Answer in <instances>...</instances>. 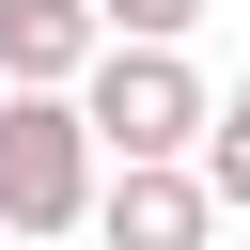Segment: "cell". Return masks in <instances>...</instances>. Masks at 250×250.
I'll list each match as a JSON object with an SVG mask.
<instances>
[{
  "instance_id": "1",
  "label": "cell",
  "mask_w": 250,
  "mask_h": 250,
  "mask_svg": "<svg viewBox=\"0 0 250 250\" xmlns=\"http://www.w3.org/2000/svg\"><path fill=\"white\" fill-rule=\"evenodd\" d=\"M203 62L188 47H94L78 62V125H94V156L109 172H141V156H203Z\"/></svg>"
},
{
  "instance_id": "2",
  "label": "cell",
  "mask_w": 250,
  "mask_h": 250,
  "mask_svg": "<svg viewBox=\"0 0 250 250\" xmlns=\"http://www.w3.org/2000/svg\"><path fill=\"white\" fill-rule=\"evenodd\" d=\"M94 125L78 94H0V234H78L94 219Z\"/></svg>"
},
{
  "instance_id": "3",
  "label": "cell",
  "mask_w": 250,
  "mask_h": 250,
  "mask_svg": "<svg viewBox=\"0 0 250 250\" xmlns=\"http://www.w3.org/2000/svg\"><path fill=\"white\" fill-rule=\"evenodd\" d=\"M94 234H109V250H203L219 203H203L188 156H141V172H94Z\"/></svg>"
},
{
  "instance_id": "4",
  "label": "cell",
  "mask_w": 250,
  "mask_h": 250,
  "mask_svg": "<svg viewBox=\"0 0 250 250\" xmlns=\"http://www.w3.org/2000/svg\"><path fill=\"white\" fill-rule=\"evenodd\" d=\"M94 47H109L94 0H0V94H78Z\"/></svg>"
},
{
  "instance_id": "5",
  "label": "cell",
  "mask_w": 250,
  "mask_h": 250,
  "mask_svg": "<svg viewBox=\"0 0 250 250\" xmlns=\"http://www.w3.org/2000/svg\"><path fill=\"white\" fill-rule=\"evenodd\" d=\"M188 172H203V203H219V219H250V78L203 109V156H188Z\"/></svg>"
},
{
  "instance_id": "6",
  "label": "cell",
  "mask_w": 250,
  "mask_h": 250,
  "mask_svg": "<svg viewBox=\"0 0 250 250\" xmlns=\"http://www.w3.org/2000/svg\"><path fill=\"white\" fill-rule=\"evenodd\" d=\"M94 31H109V47H188L203 0H94Z\"/></svg>"
},
{
  "instance_id": "7",
  "label": "cell",
  "mask_w": 250,
  "mask_h": 250,
  "mask_svg": "<svg viewBox=\"0 0 250 250\" xmlns=\"http://www.w3.org/2000/svg\"><path fill=\"white\" fill-rule=\"evenodd\" d=\"M0 250H16V234H0Z\"/></svg>"
}]
</instances>
